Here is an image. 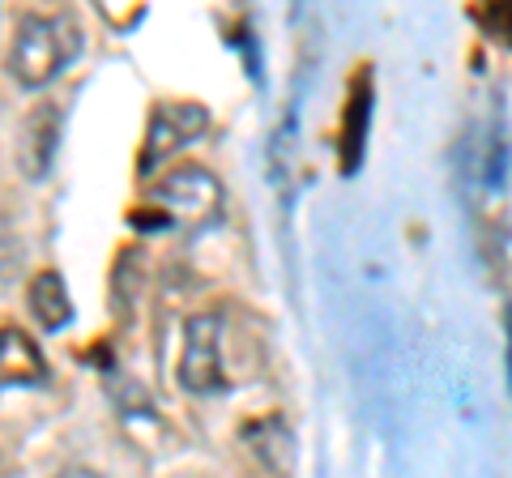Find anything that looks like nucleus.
<instances>
[{"mask_svg":"<svg viewBox=\"0 0 512 478\" xmlns=\"http://www.w3.org/2000/svg\"><path fill=\"white\" fill-rule=\"evenodd\" d=\"M222 210H227V193H222L218 175L201 163H184V167H171L167 175H158L146 188V205L128 210V227L201 235L214 222H222Z\"/></svg>","mask_w":512,"mask_h":478,"instance_id":"1","label":"nucleus"},{"mask_svg":"<svg viewBox=\"0 0 512 478\" xmlns=\"http://www.w3.org/2000/svg\"><path fill=\"white\" fill-rule=\"evenodd\" d=\"M82 26H77L73 13H22L18 30H13V47H9V77L26 90H39L47 82L73 65L82 56Z\"/></svg>","mask_w":512,"mask_h":478,"instance_id":"2","label":"nucleus"},{"mask_svg":"<svg viewBox=\"0 0 512 478\" xmlns=\"http://www.w3.org/2000/svg\"><path fill=\"white\" fill-rule=\"evenodd\" d=\"M210 129V111L201 103H154L146 116V137L137 150V175H150L158 163H167L175 150L197 141Z\"/></svg>","mask_w":512,"mask_h":478,"instance_id":"3","label":"nucleus"},{"mask_svg":"<svg viewBox=\"0 0 512 478\" xmlns=\"http://www.w3.org/2000/svg\"><path fill=\"white\" fill-rule=\"evenodd\" d=\"M222 316L218 312H197L184 325V350H180V385L197 397H210L227 389V372H222Z\"/></svg>","mask_w":512,"mask_h":478,"instance_id":"4","label":"nucleus"},{"mask_svg":"<svg viewBox=\"0 0 512 478\" xmlns=\"http://www.w3.org/2000/svg\"><path fill=\"white\" fill-rule=\"evenodd\" d=\"M239 457H244L248 478H291L295 466V436L282 423V414L248 419L239 427Z\"/></svg>","mask_w":512,"mask_h":478,"instance_id":"5","label":"nucleus"},{"mask_svg":"<svg viewBox=\"0 0 512 478\" xmlns=\"http://www.w3.org/2000/svg\"><path fill=\"white\" fill-rule=\"evenodd\" d=\"M60 124H64V111L56 103H35L26 111L18 129V146H13V158H18V171L26 180H47L60 150Z\"/></svg>","mask_w":512,"mask_h":478,"instance_id":"6","label":"nucleus"},{"mask_svg":"<svg viewBox=\"0 0 512 478\" xmlns=\"http://www.w3.org/2000/svg\"><path fill=\"white\" fill-rule=\"evenodd\" d=\"M367 129H372V69H355L346 86L342 124H338V171L355 175L367 154Z\"/></svg>","mask_w":512,"mask_h":478,"instance_id":"7","label":"nucleus"},{"mask_svg":"<svg viewBox=\"0 0 512 478\" xmlns=\"http://www.w3.org/2000/svg\"><path fill=\"white\" fill-rule=\"evenodd\" d=\"M52 385V363L22 325H0V389Z\"/></svg>","mask_w":512,"mask_h":478,"instance_id":"8","label":"nucleus"},{"mask_svg":"<svg viewBox=\"0 0 512 478\" xmlns=\"http://www.w3.org/2000/svg\"><path fill=\"white\" fill-rule=\"evenodd\" d=\"M26 308L39 321V329H47V333H60L64 325L73 321V299H69V286H64L60 269H43V274L30 278Z\"/></svg>","mask_w":512,"mask_h":478,"instance_id":"9","label":"nucleus"},{"mask_svg":"<svg viewBox=\"0 0 512 478\" xmlns=\"http://www.w3.org/2000/svg\"><path fill=\"white\" fill-rule=\"evenodd\" d=\"M470 18L483 26V35H491L495 43H504L512 52V0H495V5H474Z\"/></svg>","mask_w":512,"mask_h":478,"instance_id":"10","label":"nucleus"},{"mask_svg":"<svg viewBox=\"0 0 512 478\" xmlns=\"http://www.w3.org/2000/svg\"><path fill=\"white\" fill-rule=\"evenodd\" d=\"M94 9H99V18H103L111 30H133L141 18H146V5H141V0H133V5H128V9L111 5V0H99V5H94Z\"/></svg>","mask_w":512,"mask_h":478,"instance_id":"11","label":"nucleus"},{"mask_svg":"<svg viewBox=\"0 0 512 478\" xmlns=\"http://www.w3.org/2000/svg\"><path fill=\"white\" fill-rule=\"evenodd\" d=\"M22 265V248L13 244V239L0 235V282H9V274Z\"/></svg>","mask_w":512,"mask_h":478,"instance_id":"12","label":"nucleus"},{"mask_svg":"<svg viewBox=\"0 0 512 478\" xmlns=\"http://www.w3.org/2000/svg\"><path fill=\"white\" fill-rule=\"evenodd\" d=\"M52 478H103L99 470H86V466H64V470H56Z\"/></svg>","mask_w":512,"mask_h":478,"instance_id":"13","label":"nucleus"},{"mask_svg":"<svg viewBox=\"0 0 512 478\" xmlns=\"http://www.w3.org/2000/svg\"><path fill=\"white\" fill-rule=\"evenodd\" d=\"M508 380H512V308H508Z\"/></svg>","mask_w":512,"mask_h":478,"instance_id":"14","label":"nucleus"}]
</instances>
